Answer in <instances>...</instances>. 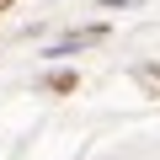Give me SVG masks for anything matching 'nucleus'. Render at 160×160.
<instances>
[{
	"label": "nucleus",
	"mask_w": 160,
	"mask_h": 160,
	"mask_svg": "<svg viewBox=\"0 0 160 160\" xmlns=\"http://www.w3.org/2000/svg\"><path fill=\"white\" fill-rule=\"evenodd\" d=\"M139 86H149V91H160V69H155V64H144V69H139Z\"/></svg>",
	"instance_id": "nucleus-2"
},
{
	"label": "nucleus",
	"mask_w": 160,
	"mask_h": 160,
	"mask_svg": "<svg viewBox=\"0 0 160 160\" xmlns=\"http://www.w3.org/2000/svg\"><path fill=\"white\" fill-rule=\"evenodd\" d=\"M102 32H107L102 22H96V27H80V32H69V38H59V43L48 48V59H64V53H75V48H86V43H96Z\"/></svg>",
	"instance_id": "nucleus-1"
},
{
	"label": "nucleus",
	"mask_w": 160,
	"mask_h": 160,
	"mask_svg": "<svg viewBox=\"0 0 160 160\" xmlns=\"http://www.w3.org/2000/svg\"><path fill=\"white\" fill-rule=\"evenodd\" d=\"M6 6H11V0H0V11H6Z\"/></svg>",
	"instance_id": "nucleus-3"
}]
</instances>
